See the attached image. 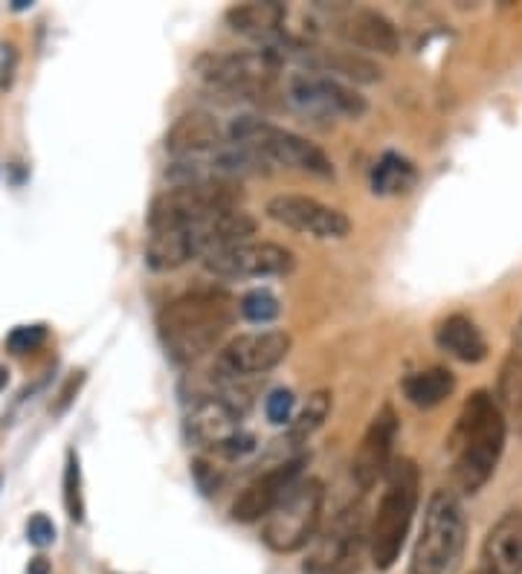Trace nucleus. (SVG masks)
<instances>
[{"label": "nucleus", "instance_id": "obj_1", "mask_svg": "<svg viewBox=\"0 0 522 574\" xmlns=\"http://www.w3.org/2000/svg\"><path fill=\"white\" fill-rule=\"evenodd\" d=\"M238 317V302L224 290H189L166 305L157 317V331L166 351L178 363H195L210 354Z\"/></svg>", "mask_w": 522, "mask_h": 574}, {"label": "nucleus", "instance_id": "obj_2", "mask_svg": "<svg viewBox=\"0 0 522 574\" xmlns=\"http://www.w3.org/2000/svg\"><path fill=\"white\" fill-rule=\"evenodd\" d=\"M505 415L491 392H476L461 410L452 433V481L461 493H479L497 474L505 450Z\"/></svg>", "mask_w": 522, "mask_h": 574}, {"label": "nucleus", "instance_id": "obj_3", "mask_svg": "<svg viewBox=\"0 0 522 574\" xmlns=\"http://www.w3.org/2000/svg\"><path fill=\"white\" fill-rule=\"evenodd\" d=\"M418 497H422V474L413 458L392 461L386 474V490L369 525V554L377 572H390L398 563L415 511H418Z\"/></svg>", "mask_w": 522, "mask_h": 574}, {"label": "nucleus", "instance_id": "obj_4", "mask_svg": "<svg viewBox=\"0 0 522 574\" xmlns=\"http://www.w3.org/2000/svg\"><path fill=\"white\" fill-rule=\"evenodd\" d=\"M288 47L290 44L233 50V53H203L195 62V73L219 94H230L235 99H270L279 91Z\"/></svg>", "mask_w": 522, "mask_h": 574}, {"label": "nucleus", "instance_id": "obj_5", "mask_svg": "<svg viewBox=\"0 0 522 574\" xmlns=\"http://www.w3.org/2000/svg\"><path fill=\"white\" fill-rule=\"evenodd\" d=\"M465 545H468L465 504L452 490H433L409 557V574H459Z\"/></svg>", "mask_w": 522, "mask_h": 574}, {"label": "nucleus", "instance_id": "obj_6", "mask_svg": "<svg viewBox=\"0 0 522 574\" xmlns=\"http://www.w3.org/2000/svg\"><path fill=\"white\" fill-rule=\"evenodd\" d=\"M226 137L235 146L247 148L262 160V163H276L285 169H297L313 178H334V163L328 160V155L320 146H313L299 134L279 128V125L267 123L262 117H235L226 125Z\"/></svg>", "mask_w": 522, "mask_h": 574}, {"label": "nucleus", "instance_id": "obj_7", "mask_svg": "<svg viewBox=\"0 0 522 574\" xmlns=\"http://www.w3.org/2000/svg\"><path fill=\"white\" fill-rule=\"evenodd\" d=\"M322 504H326L322 481L313 476L308 479L302 476L265 517L262 540L279 554H294V551L305 549L320 531Z\"/></svg>", "mask_w": 522, "mask_h": 574}, {"label": "nucleus", "instance_id": "obj_8", "mask_svg": "<svg viewBox=\"0 0 522 574\" xmlns=\"http://www.w3.org/2000/svg\"><path fill=\"white\" fill-rule=\"evenodd\" d=\"M366 545V508L363 502H349L311 540L305 574H358Z\"/></svg>", "mask_w": 522, "mask_h": 574}, {"label": "nucleus", "instance_id": "obj_9", "mask_svg": "<svg viewBox=\"0 0 522 574\" xmlns=\"http://www.w3.org/2000/svg\"><path fill=\"white\" fill-rule=\"evenodd\" d=\"M281 99L311 123H334V119H360L369 110L366 99L345 82L326 73L299 71L285 76Z\"/></svg>", "mask_w": 522, "mask_h": 574}, {"label": "nucleus", "instance_id": "obj_10", "mask_svg": "<svg viewBox=\"0 0 522 574\" xmlns=\"http://www.w3.org/2000/svg\"><path fill=\"white\" fill-rule=\"evenodd\" d=\"M244 412L238 406H233L226 397L212 395L203 397L192 406L187 418L189 438L203 447V450L219 453L226 458L247 456V453L256 450V438L253 433L242 427Z\"/></svg>", "mask_w": 522, "mask_h": 574}, {"label": "nucleus", "instance_id": "obj_11", "mask_svg": "<svg viewBox=\"0 0 522 574\" xmlns=\"http://www.w3.org/2000/svg\"><path fill=\"white\" fill-rule=\"evenodd\" d=\"M288 331H256V334H238L226 342L215 358V374L224 381H242L256 374L274 372L290 354Z\"/></svg>", "mask_w": 522, "mask_h": 574}, {"label": "nucleus", "instance_id": "obj_12", "mask_svg": "<svg viewBox=\"0 0 522 574\" xmlns=\"http://www.w3.org/2000/svg\"><path fill=\"white\" fill-rule=\"evenodd\" d=\"M203 267L219 279H274V276H290L297 270V256L294 249L274 241H247L203 258Z\"/></svg>", "mask_w": 522, "mask_h": 574}, {"label": "nucleus", "instance_id": "obj_13", "mask_svg": "<svg viewBox=\"0 0 522 574\" xmlns=\"http://www.w3.org/2000/svg\"><path fill=\"white\" fill-rule=\"evenodd\" d=\"M267 215L274 217L276 224L311 238L343 241L351 233V221L345 212L308 194H276L267 201Z\"/></svg>", "mask_w": 522, "mask_h": 574}, {"label": "nucleus", "instance_id": "obj_14", "mask_svg": "<svg viewBox=\"0 0 522 574\" xmlns=\"http://www.w3.org/2000/svg\"><path fill=\"white\" fill-rule=\"evenodd\" d=\"M398 415H395L392 404H383L366 433H363V438H360L358 453L351 458V479L363 493L390 474L392 453H395V442H398Z\"/></svg>", "mask_w": 522, "mask_h": 574}, {"label": "nucleus", "instance_id": "obj_15", "mask_svg": "<svg viewBox=\"0 0 522 574\" xmlns=\"http://www.w3.org/2000/svg\"><path fill=\"white\" fill-rule=\"evenodd\" d=\"M302 465L305 458H294V461H285V465L274 467V470H267V474L249 481L233 502V520L242 522V525L265 520L267 513L279 504V499L302 479Z\"/></svg>", "mask_w": 522, "mask_h": 574}, {"label": "nucleus", "instance_id": "obj_16", "mask_svg": "<svg viewBox=\"0 0 522 574\" xmlns=\"http://www.w3.org/2000/svg\"><path fill=\"white\" fill-rule=\"evenodd\" d=\"M226 24L230 30L256 41L258 47H285L294 44L285 24H288V7L276 0H253V3H235L226 9Z\"/></svg>", "mask_w": 522, "mask_h": 574}, {"label": "nucleus", "instance_id": "obj_17", "mask_svg": "<svg viewBox=\"0 0 522 574\" xmlns=\"http://www.w3.org/2000/svg\"><path fill=\"white\" fill-rule=\"evenodd\" d=\"M337 35L354 50H366L377 55H395L401 50V35L390 18L377 9H349L337 21Z\"/></svg>", "mask_w": 522, "mask_h": 574}, {"label": "nucleus", "instance_id": "obj_18", "mask_svg": "<svg viewBox=\"0 0 522 574\" xmlns=\"http://www.w3.org/2000/svg\"><path fill=\"white\" fill-rule=\"evenodd\" d=\"M226 128H221L219 119L206 114V110H189L166 134V151L174 160H192L226 146Z\"/></svg>", "mask_w": 522, "mask_h": 574}, {"label": "nucleus", "instance_id": "obj_19", "mask_svg": "<svg viewBox=\"0 0 522 574\" xmlns=\"http://www.w3.org/2000/svg\"><path fill=\"white\" fill-rule=\"evenodd\" d=\"M476 574H522V511H508L488 531Z\"/></svg>", "mask_w": 522, "mask_h": 574}, {"label": "nucleus", "instance_id": "obj_20", "mask_svg": "<svg viewBox=\"0 0 522 574\" xmlns=\"http://www.w3.org/2000/svg\"><path fill=\"white\" fill-rule=\"evenodd\" d=\"M436 346L461 363H482L488 358V340L473 319L465 313L441 319V326L436 328Z\"/></svg>", "mask_w": 522, "mask_h": 574}, {"label": "nucleus", "instance_id": "obj_21", "mask_svg": "<svg viewBox=\"0 0 522 574\" xmlns=\"http://www.w3.org/2000/svg\"><path fill=\"white\" fill-rule=\"evenodd\" d=\"M404 397L418 410H433V406L445 404L447 397L456 392V378H452L450 369L445 365H433V369H422V372L406 374L404 383Z\"/></svg>", "mask_w": 522, "mask_h": 574}, {"label": "nucleus", "instance_id": "obj_22", "mask_svg": "<svg viewBox=\"0 0 522 574\" xmlns=\"http://www.w3.org/2000/svg\"><path fill=\"white\" fill-rule=\"evenodd\" d=\"M418 183V169L406 157L386 151L372 169V192L386 198V194H406Z\"/></svg>", "mask_w": 522, "mask_h": 574}, {"label": "nucleus", "instance_id": "obj_23", "mask_svg": "<svg viewBox=\"0 0 522 574\" xmlns=\"http://www.w3.org/2000/svg\"><path fill=\"white\" fill-rule=\"evenodd\" d=\"M328 415H331V392L320 389V392H313V395L308 397V404L297 412V418L290 421L288 438L294 444L308 442V438L326 424Z\"/></svg>", "mask_w": 522, "mask_h": 574}, {"label": "nucleus", "instance_id": "obj_24", "mask_svg": "<svg viewBox=\"0 0 522 574\" xmlns=\"http://www.w3.org/2000/svg\"><path fill=\"white\" fill-rule=\"evenodd\" d=\"M238 311H242V317L247 319V322L267 326V322H274V319L281 313V302L274 290H267V287H256V290H247V294L242 296Z\"/></svg>", "mask_w": 522, "mask_h": 574}, {"label": "nucleus", "instance_id": "obj_25", "mask_svg": "<svg viewBox=\"0 0 522 574\" xmlns=\"http://www.w3.org/2000/svg\"><path fill=\"white\" fill-rule=\"evenodd\" d=\"M64 511L73 522H85V497H82V467H78V453H67L64 465Z\"/></svg>", "mask_w": 522, "mask_h": 574}, {"label": "nucleus", "instance_id": "obj_26", "mask_svg": "<svg viewBox=\"0 0 522 574\" xmlns=\"http://www.w3.org/2000/svg\"><path fill=\"white\" fill-rule=\"evenodd\" d=\"M265 412L270 424H276V427H285V424H288L290 427L294 412H297V395H294L290 389H276V392L267 395Z\"/></svg>", "mask_w": 522, "mask_h": 574}, {"label": "nucleus", "instance_id": "obj_27", "mask_svg": "<svg viewBox=\"0 0 522 574\" xmlns=\"http://www.w3.org/2000/svg\"><path fill=\"white\" fill-rule=\"evenodd\" d=\"M47 340V328L44 326H18L9 331L7 349L12 354H30V351H39Z\"/></svg>", "mask_w": 522, "mask_h": 574}, {"label": "nucleus", "instance_id": "obj_28", "mask_svg": "<svg viewBox=\"0 0 522 574\" xmlns=\"http://www.w3.org/2000/svg\"><path fill=\"white\" fill-rule=\"evenodd\" d=\"M26 540H30L35 549H47L55 543V525L47 513H35L30 522H26Z\"/></svg>", "mask_w": 522, "mask_h": 574}, {"label": "nucleus", "instance_id": "obj_29", "mask_svg": "<svg viewBox=\"0 0 522 574\" xmlns=\"http://www.w3.org/2000/svg\"><path fill=\"white\" fill-rule=\"evenodd\" d=\"M15 64H18L15 47H12V44H3V47H0V91H9V87H12Z\"/></svg>", "mask_w": 522, "mask_h": 574}, {"label": "nucleus", "instance_id": "obj_30", "mask_svg": "<svg viewBox=\"0 0 522 574\" xmlns=\"http://www.w3.org/2000/svg\"><path fill=\"white\" fill-rule=\"evenodd\" d=\"M192 474H195L198 488H201L203 493H215V490L221 488V476L215 474V467H210L206 461H195V465H192Z\"/></svg>", "mask_w": 522, "mask_h": 574}, {"label": "nucleus", "instance_id": "obj_31", "mask_svg": "<svg viewBox=\"0 0 522 574\" xmlns=\"http://www.w3.org/2000/svg\"><path fill=\"white\" fill-rule=\"evenodd\" d=\"M82 381H85V374L78 372L76 378H71V381H67V386H64V392L58 397H62V401H58V412L64 410V406L71 404L73 401V392H78V386H82Z\"/></svg>", "mask_w": 522, "mask_h": 574}, {"label": "nucleus", "instance_id": "obj_32", "mask_svg": "<svg viewBox=\"0 0 522 574\" xmlns=\"http://www.w3.org/2000/svg\"><path fill=\"white\" fill-rule=\"evenodd\" d=\"M50 572V566H47V560L44 557H35L30 563V574H47Z\"/></svg>", "mask_w": 522, "mask_h": 574}, {"label": "nucleus", "instance_id": "obj_33", "mask_svg": "<svg viewBox=\"0 0 522 574\" xmlns=\"http://www.w3.org/2000/svg\"><path fill=\"white\" fill-rule=\"evenodd\" d=\"M7 383H9V369L7 365H0V392L7 389Z\"/></svg>", "mask_w": 522, "mask_h": 574}]
</instances>
